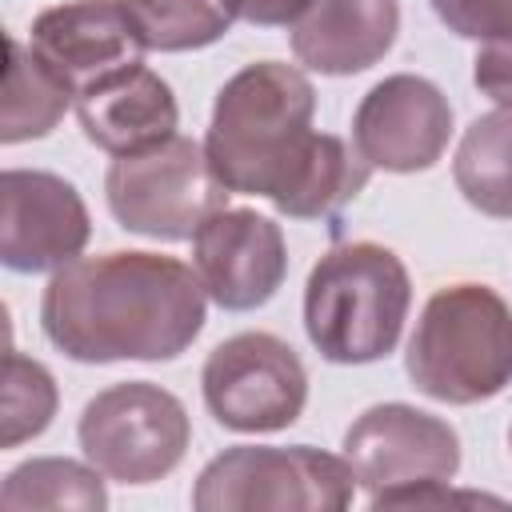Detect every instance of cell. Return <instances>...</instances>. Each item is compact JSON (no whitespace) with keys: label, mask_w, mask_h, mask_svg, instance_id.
<instances>
[{"label":"cell","mask_w":512,"mask_h":512,"mask_svg":"<svg viewBox=\"0 0 512 512\" xmlns=\"http://www.w3.org/2000/svg\"><path fill=\"white\" fill-rule=\"evenodd\" d=\"M200 276L160 252H100L60 264L40 300L44 336L80 364L172 360L204 328Z\"/></svg>","instance_id":"cell-1"},{"label":"cell","mask_w":512,"mask_h":512,"mask_svg":"<svg viewBox=\"0 0 512 512\" xmlns=\"http://www.w3.org/2000/svg\"><path fill=\"white\" fill-rule=\"evenodd\" d=\"M316 92L308 76L280 60H260L236 72L212 104L208 164L228 192L268 196L276 208L300 184L316 136Z\"/></svg>","instance_id":"cell-2"},{"label":"cell","mask_w":512,"mask_h":512,"mask_svg":"<svg viewBox=\"0 0 512 512\" xmlns=\"http://www.w3.org/2000/svg\"><path fill=\"white\" fill-rule=\"evenodd\" d=\"M412 304L408 268L384 244H340L324 252L304 288V328L332 364H372L400 340Z\"/></svg>","instance_id":"cell-3"},{"label":"cell","mask_w":512,"mask_h":512,"mask_svg":"<svg viewBox=\"0 0 512 512\" xmlns=\"http://www.w3.org/2000/svg\"><path fill=\"white\" fill-rule=\"evenodd\" d=\"M412 384L440 404H480L512 384V308L488 284L440 288L408 340Z\"/></svg>","instance_id":"cell-4"},{"label":"cell","mask_w":512,"mask_h":512,"mask_svg":"<svg viewBox=\"0 0 512 512\" xmlns=\"http://www.w3.org/2000/svg\"><path fill=\"white\" fill-rule=\"evenodd\" d=\"M356 472L348 460L292 444H236L196 480V512H340L352 504Z\"/></svg>","instance_id":"cell-5"},{"label":"cell","mask_w":512,"mask_h":512,"mask_svg":"<svg viewBox=\"0 0 512 512\" xmlns=\"http://www.w3.org/2000/svg\"><path fill=\"white\" fill-rule=\"evenodd\" d=\"M104 192L112 216L152 240H192L212 212L228 208V188L212 172L204 144L180 132L156 148L116 156Z\"/></svg>","instance_id":"cell-6"},{"label":"cell","mask_w":512,"mask_h":512,"mask_svg":"<svg viewBox=\"0 0 512 512\" xmlns=\"http://www.w3.org/2000/svg\"><path fill=\"white\" fill-rule=\"evenodd\" d=\"M192 440L184 404L148 380L96 392L80 412V448L108 480L152 484L168 476Z\"/></svg>","instance_id":"cell-7"},{"label":"cell","mask_w":512,"mask_h":512,"mask_svg":"<svg viewBox=\"0 0 512 512\" xmlns=\"http://www.w3.org/2000/svg\"><path fill=\"white\" fill-rule=\"evenodd\" d=\"M208 412L232 432H276L300 420L308 372L272 332H236L216 344L200 372Z\"/></svg>","instance_id":"cell-8"},{"label":"cell","mask_w":512,"mask_h":512,"mask_svg":"<svg viewBox=\"0 0 512 512\" xmlns=\"http://www.w3.org/2000/svg\"><path fill=\"white\" fill-rule=\"evenodd\" d=\"M344 460L372 496L408 484H436L456 476L460 436L448 420L412 404H376L344 432Z\"/></svg>","instance_id":"cell-9"},{"label":"cell","mask_w":512,"mask_h":512,"mask_svg":"<svg viewBox=\"0 0 512 512\" xmlns=\"http://www.w3.org/2000/svg\"><path fill=\"white\" fill-rule=\"evenodd\" d=\"M452 136V108L444 92L412 72L388 76L360 100L352 116L356 152L384 172H424L440 160Z\"/></svg>","instance_id":"cell-10"},{"label":"cell","mask_w":512,"mask_h":512,"mask_svg":"<svg viewBox=\"0 0 512 512\" xmlns=\"http://www.w3.org/2000/svg\"><path fill=\"white\" fill-rule=\"evenodd\" d=\"M192 264L204 292L228 308L248 312L276 296L288 272V248L276 220L252 208H220L192 236Z\"/></svg>","instance_id":"cell-11"},{"label":"cell","mask_w":512,"mask_h":512,"mask_svg":"<svg viewBox=\"0 0 512 512\" xmlns=\"http://www.w3.org/2000/svg\"><path fill=\"white\" fill-rule=\"evenodd\" d=\"M88 232V208L64 176L28 168L0 176V260L12 272H44L76 260Z\"/></svg>","instance_id":"cell-12"},{"label":"cell","mask_w":512,"mask_h":512,"mask_svg":"<svg viewBox=\"0 0 512 512\" xmlns=\"http://www.w3.org/2000/svg\"><path fill=\"white\" fill-rule=\"evenodd\" d=\"M32 48L72 92H84L96 80L140 64L148 44L120 0H72L32 20Z\"/></svg>","instance_id":"cell-13"},{"label":"cell","mask_w":512,"mask_h":512,"mask_svg":"<svg viewBox=\"0 0 512 512\" xmlns=\"http://www.w3.org/2000/svg\"><path fill=\"white\" fill-rule=\"evenodd\" d=\"M76 116L84 136L108 156H132L176 136V96L144 64L120 68L92 88L76 92Z\"/></svg>","instance_id":"cell-14"},{"label":"cell","mask_w":512,"mask_h":512,"mask_svg":"<svg viewBox=\"0 0 512 512\" xmlns=\"http://www.w3.org/2000/svg\"><path fill=\"white\" fill-rule=\"evenodd\" d=\"M400 32L396 0H312L292 24V52L304 68L324 76H352L372 68Z\"/></svg>","instance_id":"cell-15"},{"label":"cell","mask_w":512,"mask_h":512,"mask_svg":"<svg viewBox=\"0 0 512 512\" xmlns=\"http://www.w3.org/2000/svg\"><path fill=\"white\" fill-rule=\"evenodd\" d=\"M8 60H4V100H0V140L4 144H20V140H36L48 136L60 116L72 104V88L56 76V68L28 44H20L16 36H4Z\"/></svg>","instance_id":"cell-16"},{"label":"cell","mask_w":512,"mask_h":512,"mask_svg":"<svg viewBox=\"0 0 512 512\" xmlns=\"http://www.w3.org/2000/svg\"><path fill=\"white\" fill-rule=\"evenodd\" d=\"M452 176L476 212L512 220V108L468 124L452 160Z\"/></svg>","instance_id":"cell-17"},{"label":"cell","mask_w":512,"mask_h":512,"mask_svg":"<svg viewBox=\"0 0 512 512\" xmlns=\"http://www.w3.org/2000/svg\"><path fill=\"white\" fill-rule=\"evenodd\" d=\"M104 504H108V492H104L100 468L60 460V456H40V460L12 468L0 488V512H40V508L44 512H60V508L100 512Z\"/></svg>","instance_id":"cell-18"},{"label":"cell","mask_w":512,"mask_h":512,"mask_svg":"<svg viewBox=\"0 0 512 512\" xmlns=\"http://www.w3.org/2000/svg\"><path fill=\"white\" fill-rule=\"evenodd\" d=\"M140 40L160 52H188L216 44L236 12V0H120Z\"/></svg>","instance_id":"cell-19"},{"label":"cell","mask_w":512,"mask_h":512,"mask_svg":"<svg viewBox=\"0 0 512 512\" xmlns=\"http://www.w3.org/2000/svg\"><path fill=\"white\" fill-rule=\"evenodd\" d=\"M56 416V380L44 364L20 356L16 348L4 352V400H0V444L16 448L40 436Z\"/></svg>","instance_id":"cell-20"},{"label":"cell","mask_w":512,"mask_h":512,"mask_svg":"<svg viewBox=\"0 0 512 512\" xmlns=\"http://www.w3.org/2000/svg\"><path fill=\"white\" fill-rule=\"evenodd\" d=\"M432 8L464 40H512V0H432Z\"/></svg>","instance_id":"cell-21"},{"label":"cell","mask_w":512,"mask_h":512,"mask_svg":"<svg viewBox=\"0 0 512 512\" xmlns=\"http://www.w3.org/2000/svg\"><path fill=\"white\" fill-rule=\"evenodd\" d=\"M444 504H500L496 496L484 492H452L448 480L436 484H408V488H388L372 496V508H444Z\"/></svg>","instance_id":"cell-22"},{"label":"cell","mask_w":512,"mask_h":512,"mask_svg":"<svg viewBox=\"0 0 512 512\" xmlns=\"http://www.w3.org/2000/svg\"><path fill=\"white\" fill-rule=\"evenodd\" d=\"M472 80L476 88L496 100L500 108H512V40H496V44H480L476 60H472Z\"/></svg>","instance_id":"cell-23"},{"label":"cell","mask_w":512,"mask_h":512,"mask_svg":"<svg viewBox=\"0 0 512 512\" xmlns=\"http://www.w3.org/2000/svg\"><path fill=\"white\" fill-rule=\"evenodd\" d=\"M312 0H236V12L248 24H296Z\"/></svg>","instance_id":"cell-24"},{"label":"cell","mask_w":512,"mask_h":512,"mask_svg":"<svg viewBox=\"0 0 512 512\" xmlns=\"http://www.w3.org/2000/svg\"><path fill=\"white\" fill-rule=\"evenodd\" d=\"M508 444H512V432H508Z\"/></svg>","instance_id":"cell-25"}]
</instances>
